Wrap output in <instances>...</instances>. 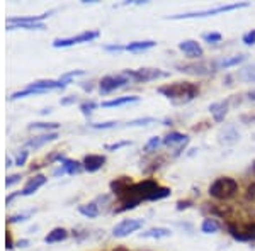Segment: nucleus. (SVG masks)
<instances>
[{"label": "nucleus", "instance_id": "1", "mask_svg": "<svg viewBox=\"0 0 255 251\" xmlns=\"http://www.w3.org/2000/svg\"><path fill=\"white\" fill-rule=\"evenodd\" d=\"M158 93L170 98L174 104H187L197 97L199 87L196 84H189V82H179V84H168L165 87H160Z\"/></svg>", "mask_w": 255, "mask_h": 251}, {"label": "nucleus", "instance_id": "2", "mask_svg": "<svg viewBox=\"0 0 255 251\" xmlns=\"http://www.w3.org/2000/svg\"><path fill=\"white\" fill-rule=\"evenodd\" d=\"M238 192V182L230 176H221L209 185V195L218 200H228L235 197Z\"/></svg>", "mask_w": 255, "mask_h": 251}, {"label": "nucleus", "instance_id": "3", "mask_svg": "<svg viewBox=\"0 0 255 251\" xmlns=\"http://www.w3.org/2000/svg\"><path fill=\"white\" fill-rule=\"evenodd\" d=\"M249 7L247 2H237V3H226V5H218L213 9L206 10H196V12H187V14H175V15H168L167 19L172 20H182V19H201V17H209V15H216L221 12H230V10H237V9H245Z\"/></svg>", "mask_w": 255, "mask_h": 251}, {"label": "nucleus", "instance_id": "4", "mask_svg": "<svg viewBox=\"0 0 255 251\" xmlns=\"http://www.w3.org/2000/svg\"><path fill=\"white\" fill-rule=\"evenodd\" d=\"M65 87H67V85H65L61 80H38V82H32V84H29L24 90L14 92L10 95V100L32 95V93H43V92H48V90H56V88H65Z\"/></svg>", "mask_w": 255, "mask_h": 251}, {"label": "nucleus", "instance_id": "5", "mask_svg": "<svg viewBox=\"0 0 255 251\" xmlns=\"http://www.w3.org/2000/svg\"><path fill=\"white\" fill-rule=\"evenodd\" d=\"M125 75L133 82H138V84H145V82H151L157 80V78H165L168 77L167 72H162L158 68H139V70H125Z\"/></svg>", "mask_w": 255, "mask_h": 251}, {"label": "nucleus", "instance_id": "6", "mask_svg": "<svg viewBox=\"0 0 255 251\" xmlns=\"http://www.w3.org/2000/svg\"><path fill=\"white\" fill-rule=\"evenodd\" d=\"M99 38V31H85L82 34L77 36H70V38H58L53 41V46L55 48H68V46H75L80 43H90V41Z\"/></svg>", "mask_w": 255, "mask_h": 251}, {"label": "nucleus", "instance_id": "7", "mask_svg": "<svg viewBox=\"0 0 255 251\" xmlns=\"http://www.w3.org/2000/svg\"><path fill=\"white\" fill-rule=\"evenodd\" d=\"M129 82L131 80L125 75V73H119V75H108L101 80L99 90H101V93H111V92H114V90L125 87L126 84H129Z\"/></svg>", "mask_w": 255, "mask_h": 251}, {"label": "nucleus", "instance_id": "8", "mask_svg": "<svg viewBox=\"0 0 255 251\" xmlns=\"http://www.w3.org/2000/svg\"><path fill=\"white\" fill-rule=\"evenodd\" d=\"M143 228V221L141 219H125L119 224L114 226L113 229V236L116 238H126L129 236L131 233H136L138 229Z\"/></svg>", "mask_w": 255, "mask_h": 251}, {"label": "nucleus", "instance_id": "9", "mask_svg": "<svg viewBox=\"0 0 255 251\" xmlns=\"http://www.w3.org/2000/svg\"><path fill=\"white\" fill-rule=\"evenodd\" d=\"M179 49L187 56V58H203V55H204L203 46H201V44L197 43V41H194V39L180 41Z\"/></svg>", "mask_w": 255, "mask_h": 251}, {"label": "nucleus", "instance_id": "10", "mask_svg": "<svg viewBox=\"0 0 255 251\" xmlns=\"http://www.w3.org/2000/svg\"><path fill=\"white\" fill-rule=\"evenodd\" d=\"M230 234L238 241H255V222L247 224L244 228H233L230 226Z\"/></svg>", "mask_w": 255, "mask_h": 251}, {"label": "nucleus", "instance_id": "11", "mask_svg": "<svg viewBox=\"0 0 255 251\" xmlns=\"http://www.w3.org/2000/svg\"><path fill=\"white\" fill-rule=\"evenodd\" d=\"M53 14V10L44 12L41 15H29V17H10L7 19V26H20V24H41V20L49 17Z\"/></svg>", "mask_w": 255, "mask_h": 251}, {"label": "nucleus", "instance_id": "12", "mask_svg": "<svg viewBox=\"0 0 255 251\" xmlns=\"http://www.w3.org/2000/svg\"><path fill=\"white\" fill-rule=\"evenodd\" d=\"M104 163H106V156H102V155H87L84 158V168L87 171H97V170H101L102 167H104Z\"/></svg>", "mask_w": 255, "mask_h": 251}, {"label": "nucleus", "instance_id": "13", "mask_svg": "<svg viewBox=\"0 0 255 251\" xmlns=\"http://www.w3.org/2000/svg\"><path fill=\"white\" fill-rule=\"evenodd\" d=\"M46 183V176L44 175H36V176H32V178L27 182L26 187L22 188V192H20V195H24V197H27V195H32L36 190H38L39 187H43V185Z\"/></svg>", "mask_w": 255, "mask_h": 251}, {"label": "nucleus", "instance_id": "14", "mask_svg": "<svg viewBox=\"0 0 255 251\" xmlns=\"http://www.w3.org/2000/svg\"><path fill=\"white\" fill-rule=\"evenodd\" d=\"M179 72H184V73H189V75H208L209 70H208V65L204 63H192V65H177Z\"/></svg>", "mask_w": 255, "mask_h": 251}, {"label": "nucleus", "instance_id": "15", "mask_svg": "<svg viewBox=\"0 0 255 251\" xmlns=\"http://www.w3.org/2000/svg\"><path fill=\"white\" fill-rule=\"evenodd\" d=\"M228 104H230V100L215 102V104L209 105V112H211V116L215 117L216 122H221L226 114H228Z\"/></svg>", "mask_w": 255, "mask_h": 251}, {"label": "nucleus", "instance_id": "16", "mask_svg": "<svg viewBox=\"0 0 255 251\" xmlns=\"http://www.w3.org/2000/svg\"><path fill=\"white\" fill-rule=\"evenodd\" d=\"M55 139H58V133H46V134H41V136H36V138L29 139V141L26 143V146L38 150V148H41L43 145H46V143L55 141Z\"/></svg>", "mask_w": 255, "mask_h": 251}, {"label": "nucleus", "instance_id": "17", "mask_svg": "<svg viewBox=\"0 0 255 251\" xmlns=\"http://www.w3.org/2000/svg\"><path fill=\"white\" fill-rule=\"evenodd\" d=\"M247 60V56L245 55H235V56H230V58H221V60H218L215 61V67L218 70H226V68H232V67H237V65H240V63H244V61Z\"/></svg>", "mask_w": 255, "mask_h": 251}, {"label": "nucleus", "instance_id": "18", "mask_svg": "<svg viewBox=\"0 0 255 251\" xmlns=\"http://www.w3.org/2000/svg\"><path fill=\"white\" fill-rule=\"evenodd\" d=\"M238 139H240V133H238L233 126L225 127V129L220 133V141L225 143V145H233V143H237Z\"/></svg>", "mask_w": 255, "mask_h": 251}, {"label": "nucleus", "instance_id": "19", "mask_svg": "<svg viewBox=\"0 0 255 251\" xmlns=\"http://www.w3.org/2000/svg\"><path fill=\"white\" fill-rule=\"evenodd\" d=\"M155 44H157V43H155V41H151V39H148V41H134V43L126 44L125 49H126V51H131V53H139V51H146V49L153 48Z\"/></svg>", "mask_w": 255, "mask_h": 251}, {"label": "nucleus", "instance_id": "20", "mask_svg": "<svg viewBox=\"0 0 255 251\" xmlns=\"http://www.w3.org/2000/svg\"><path fill=\"white\" fill-rule=\"evenodd\" d=\"M68 238V231L65 228H55L51 233L44 236V243H61Z\"/></svg>", "mask_w": 255, "mask_h": 251}, {"label": "nucleus", "instance_id": "21", "mask_svg": "<svg viewBox=\"0 0 255 251\" xmlns=\"http://www.w3.org/2000/svg\"><path fill=\"white\" fill-rule=\"evenodd\" d=\"M60 162H61L60 168H61V170H63V173H70V175H73V173H79V171L82 170V163L75 162V160L61 158Z\"/></svg>", "mask_w": 255, "mask_h": 251}, {"label": "nucleus", "instance_id": "22", "mask_svg": "<svg viewBox=\"0 0 255 251\" xmlns=\"http://www.w3.org/2000/svg\"><path fill=\"white\" fill-rule=\"evenodd\" d=\"M184 145V143H189V138L186 134L182 133H177V131H172L170 134L165 136V139H163V145L165 146H175V145Z\"/></svg>", "mask_w": 255, "mask_h": 251}, {"label": "nucleus", "instance_id": "23", "mask_svg": "<svg viewBox=\"0 0 255 251\" xmlns=\"http://www.w3.org/2000/svg\"><path fill=\"white\" fill-rule=\"evenodd\" d=\"M172 236V231L167 228H151L148 231L141 233V238H151V240H162V238Z\"/></svg>", "mask_w": 255, "mask_h": 251}, {"label": "nucleus", "instance_id": "24", "mask_svg": "<svg viewBox=\"0 0 255 251\" xmlns=\"http://www.w3.org/2000/svg\"><path fill=\"white\" fill-rule=\"evenodd\" d=\"M139 97L136 95H129V97H118L113 98V100H104L102 102V107H119V105H126V104H133V102H138Z\"/></svg>", "mask_w": 255, "mask_h": 251}, {"label": "nucleus", "instance_id": "25", "mask_svg": "<svg viewBox=\"0 0 255 251\" xmlns=\"http://www.w3.org/2000/svg\"><path fill=\"white\" fill-rule=\"evenodd\" d=\"M221 224L218 222L216 219H213V217H208V219L203 221V226H201V231L204 234H215L220 231Z\"/></svg>", "mask_w": 255, "mask_h": 251}, {"label": "nucleus", "instance_id": "26", "mask_svg": "<svg viewBox=\"0 0 255 251\" xmlns=\"http://www.w3.org/2000/svg\"><path fill=\"white\" fill-rule=\"evenodd\" d=\"M79 212L82 214V216H85V217H97L99 216V205L97 202H90V204H84V205H80L79 207Z\"/></svg>", "mask_w": 255, "mask_h": 251}, {"label": "nucleus", "instance_id": "27", "mask_svg": "<svg viewBox=\"0 0 255 251\" xmlns=\"http://www.w3.org/2000/svg\"><path fill=\"white\" fill-rule=\"evenodd\" d=\"M238 77H240L244 82H249V84H255V63L242 68L240 73H238Z\"/></svg>", "mask_w": 255, "mask_h": 251}, {"label": "nucleus", "instance_id": "28", "mask_svg": "<svg viewBox=\"0 0 255 251\" xmlns=\"http://www.w3.org/2000/svg\"><path fill=\"white\" fill-rule=\"evenodd\" d=\"M203 39L206 41V43H209V44H216V43H221L223 36H221L220 32H204Z\"/></svg>", "mask_w": 255, "mask_h": 251}, {"label": "nucleus", "instance_id": "29", "mask_svg": "<svg viewBox=\"0 0 255 251\" xmlns=\"http://www.w3.org/2000/svg\"><path fill=\"white\" fill-rule=\"evenodd\" d=\"M162 143L163 141L158 138V136H153V138H150V141H148L146 145H145V151H146V153H151V151L157 150V148L162 145Z\"/></svg>", "mask_w": 255, "mask_h": 251}, {"label": "nucleus", "instance_id": "30", "mask_svg": "<svg viewBox=\"0 0 255 251\" xmlns=\"http://www.w3.org/2000/svg\"><path fill=\"white\" fill-rule=\"evenodd\" d=\"M29 129H44V131H49V129H58V124H55V122H34V124L29 126Z\"/></svg>", "mask_w": 255, "mask_h": 251}, {"label": "nucleus", "instance_id": "31", "mask_svg": "<svg viewBox=\"0 0 255 251\" xmlns=\"http://www.w3.org/2000/svg\"><path fill=\"white\" fill-rule=\"evenodd\" d=\"M84 70H73V72H70V73H65V75H61L60 77V80L63 82L65 85H68L70 82H72V78H75V77H80V75H84Z\"/></svg>", "mask_w": 255, "mask_h": 251}, {"label": "nucleus", "instance_id": "32", "mask_svg": "<svg viewBox=\"0 0 255 251\" xmlns=\"http://www.w3.org/2000/svg\"><path fill=\"white\" fill-rule=\"evenodd\" d=\"M153 122H157V119L143 117V119H134V121H129V122H128V126H131V127H134V126H148V124H153Z\"/></svg>", "mask_w": 255, "mask_h": 251}, {"label": "nucleus", "instance_id": "33", "mask_svg": "<svg viewBox=\"0 0 255 251\" xmlns=\"http://www.w3.org/2000/svg\"><path fill=\"white\" fill-rule=\"evenodd\" d=\"M96 107H97V104L96 102H84V104H80V110H82V114L84 116H90L92 114V110H96Z\"/></svg>", "mask_w": 255, "mask_h": 251}, {"label": "nucleus", "instance_id": "34", "mask_svg": "<svg viewBox=\"0 0 255 251\" xmlns=\"http://www.w3.org/2000/svg\"><path fill=\"white\" fill-rule=\"evenodd\" d=\"M118 122L116 121H109V122H92V124H89L92 129H111V127H114Z\"/></svg>", "mask_w": 255, "mask_h": 251}, {"label": "nucleus", "instance_id": "35", "mask_svg": "<svg viewBox=\"0 0 255 251\" xmlns=\"http://www.w3.org/2000/svg\"><path fill=\"white\" fill-rule=\"evenodd\" d=\"M242 41H244L247 46H254V44H255V29L245 32L244 38H242Z\"/></svg>", "mask_w": 255, "mask_h": 251}, {"label": "nucleus", "instance_id": "36", "mask_svg": "<svg viewBox=\"0 0 255 251\" xmlns=\"http://www.w3.org/2000/svg\"><path fill=\"white\" fill-rule=\"evenodd\" d=\"M131 145V141H121V143H114V145H106L104 148L108 151H116L119 150V148H123V146H129Z\"/></svg>", "mask_w": 255, "mask_h": 251}, {"label": "nucleus", "instance_id": "37", "mask_svg": "<svg viewBox=\"0 0 255 251\" xmlns=\"http://www.w3.org/2000/svg\"><path fill=\"white\" fill-rule=\"evenodd\" d=\"M27 155H29V151H26V150L20 151V153L17 155V158H15V165H19V167H22V165L26 163V160H27Z\"/></svg>", "mask_w": 255, "mask_h": 251}, {"label": "nucleus", "instance_id": "38", "mask_svg": "<svg viewBox=\"0 0 255 251\" xmlns=\"http://www.w3.org/2000/svg\"><path fill=\"white\" fill-rule=\"evenodd\" d=\"M31 216V212H22V214H17V216H12L9 222H19V221H26L27 217Z\"/></svg>", "mask_w": 255, "mask_h": 251}, {"label": "nucleus", "instance_id": "39", "mask_svg": "<svg viewBox=\"0 0 255 251\" xmlns=\"http://www.w3.org/2000/svg\"><path fill=\"white\" fill-rule=\"evenodd\" d=\"M245 195H247V199H249V200H255V182L250 183L249 187H247Z\"/></svg>", "mask_w": 255, "mask_h": 251}, {"label": "nucleus", "instance_id": "40", "mask_svg": "<svg viewBox=\"0 0 255 251\" xmlns=\"http://www.w3.org/2000/svg\"><path fill=\"white\" fill-rule=\"evenodd\" d=\"M19 180H20V175H19V173H14V175L7 176V180H5V187H10V185L17 183Z\"/></svg>", "mask_w": 255, "mask_h": 251}, {"label": "nucleus", "instance_id": "41", "mask_svg": "<svg viewBox=\"0 0 255 251\" xmlns=\"http://www.w3.org/2000/svg\"><path fill=\"white\" fill-rule=\"evenodd\" d=\"M104 49H106V51H116V53H119V51H123V49H125V46H119V44H108V46H104Z\"/></svg>", "mask_w": 255, "mask_h": 251}, {"label": "nucleus", "instance_id": "42", "mask_svg": "<svg viewBox=\"0 0 255 251\" xmlns=\"http://www.w3.org/2000/svg\"><path fill=\"white\" fill-rule=\"evenodd\" d=\"M75 102H77V97H67V98H61V104H63V105L75 104Z\"/></svg>", "mask_w": 255, "mask_h": 251}, {"label": "nucleus", "instance_id": "43", "mask_svg": "<svg viewBox=\"0 0 255 251\" xmlns=\"http://www.w3.org/2000/svg\"><path fill=\"white\" fill-rule=\"evenodd\" d=\"M187 207H191V202H177V211H182V209H187Z\"/></svg>", "mask_w": 255, "mask_h": 251}, {"label": "nucleus", "instance_id": "44", "mask_svg": "<svg viewBox=\"0 0 255 251\" xmlns=\"http://www.w3.org/2000/svg\"><path fill=\"white\" fill-rule=\"evenodd\" d=\"M5 245H7V250L14 248V245H12V236H10L9 233H7V236H5Z\"/></svg>", "mask_w": 255, "mask_h": 251}, {"label": "nucleus", "instance_id": "45", "mask_svg": "<svg viewBox=\"0 0 255 251\" xmlns=\"http://www.w3.org/2000/svg\"><path fill=\"white\" fill-rule=\"evenodd\" d=\"M17 195H20V192H14V193H10V195H9V197H7V199H5V204L9 205V204H10L12 200H14V199H15V197H17Z\"/></svg>", "mask_w": 255, "mask_h": 251}, {"label": "nucleus", "instance_id": "46", "mask_svg": "<svg viewBox=\"0 0 255 251\" xmlns=\"http://www.w3.org/2000/svg\"><path fill=\"white\" fill-rule=\"evenodd\" d=\"M247 97H249V100H254L255 102V90H252V92L247 93Z\"/></svg>", "mask_w": 255, "mask_h": 251}, {"label": "nucleus", "instance_id": "47", "mask_svg": "<svg viewBox=\"0 0 255 251\" xmlns=\"http://www.w3.org/2000/svg\"><path fill=\"white\" fill-rule=\"evenodd\" d=\"M26 245H29V241H27V240L19 241V246H20V248H24V246H26Z\"/></svg>", "mask_w": 255, "mask_h": 251}, {"label": "nucleus", "instance_id": "48", "mask_svg": "<svg viewBox=\"0 0 255 251\" xmlns=\"http://www.w3.org/2000/svg\"><path fill=\"white\" fill-rule=\"evenodd\" d=\"M113 251H128L125 246H119V248H116V250H113Z\"/></svg>", "mask_w": 255, "mask_h": 251}]
</instances>
